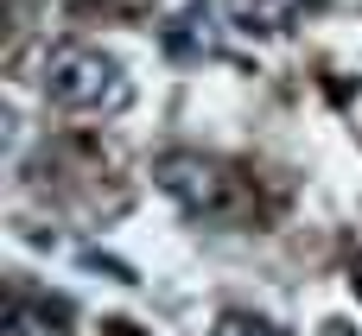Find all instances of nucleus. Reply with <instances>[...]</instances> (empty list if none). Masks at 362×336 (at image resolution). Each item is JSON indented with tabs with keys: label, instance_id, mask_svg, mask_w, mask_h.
<instances>
[{
	"label": "nucleus",
	"instance_id": "obj_7",
	"mask_svg": "<svg viewBox=\"0 0 362 336\" xmlns=\"http://www.w3.org/2000/svg\"><path fill=\"white\" fill-rule=\"evenodd\" d=\"M325 336H350V330H337V324H331V330H325Z\"/></svg>",
	"mask_w": 362,
	"mask_h": 336
},
{
	"label": "nucleus",
	"instance_id": "obj_1",
	"mask_svg": "<svg viewBox=\"0 0 362 336\" xmlns=\"http://www.w3.org/2000/svg\"><path fill=\"white\" fill-rule=\"evenodd\" d=\"M45 95L57 108H70V114H115V108H127L134 83H127V70L108 51L70 44V51H57L45 64Z\"/></svg>",
	"mask_w": 362,
	"mask_h": 336
},
{
	"label": "nucleus",
	"instance_id": "obj_4",
	"mask_svg": "<svg viewBox=\"0 0 362 336\" xmlns=\"http://www.w3.org/2000/svg\"><path fill=\"white\" fill-rule=\"evenodd\" d=\"M165 51H172L178 64L210 57V51H216V13H210L204 0H191L185 13H172V19H165Z\"/></svg>",
	"mask_w": 362,
	"mask_h": 336
},
{
	"label": "nucleus",
	"instance_id": "obj_6",
	"mask_svg": "<svg viewBox=\"0 0 362 336\" xmlns=\"http://www.w3.org/2000/svg\"><path fill=\"white\" fill-rule=\"evenodd\" d=\"M210 336H286V330H280L274 318H255V311H223Z\"/></svg>",
	"mask_w": 362,
	"mask_h": 336
},
{
	"label": "nucleus",
	"instance_id": "obj_2",
	"mask_svg": "<svg viewBox=\"0 0 362 336\" xmlns=\"http://www.w3.org/2000/svg\"><path fill=\"white\" fill-rule=\"evenodd\" d=\"M159 184H165L185 210H216V203H223V165H210V159H197V152L159 159Z\"/></svg>",
	"mask_w": 362,
	"mask_h": 336
},
{
	"label": "nucleus",
	"instance_id": "obj_3",
	"mask_svg": "<svg viewBox=\"0 0 362 336\" xmlns=\"http://www.w3.org/2000/svg\"><path fill=\"white\" fill-rule=\"evenodd\" d=\"M70 330V305L51 292H32L25 280L6 292V336H64Z\"/></svg>",
	"mask_w": 362,
	"mask_h": 336
},
{
	"label": "nucleus",
	"instance_id": "obj_5",
	"mask_svg": "<svg viewBox=\"0 0 362 336\" xmlns=\"http://www.w3.org/2000/svg\"><path fill=\"white\" fill-rule=\"evenodd\" d=\"M229 13H235V25H242V32L280 38V32H293V25L312 13V0H229Z\"/></svg>",
	"mask_w": 362,
	"mask_h": 336
}]
</instances>
